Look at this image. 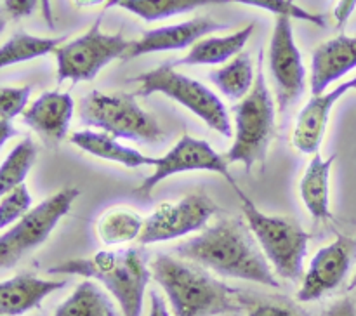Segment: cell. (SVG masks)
<instances>
[{"instance_id":"1","label":"cell","mask_w":356,"mask_h":316,"mask_svg":"<svg viewBox=\"0 0 356 316\" xmlns=\"http://www.w3.org/2000/svg\"><path fill=\"white\" fill-rule=\"evenodd\" d=\"M174 253L219 276L252 281L271 288L282 287L249 226L242 219H221L207 226L186 242L174 247Z\"/></svg>"},{"instance_id":"2","label":"cell","mask_w":356,"mask_h":316,"mask_svg":"<svg viewBox=\"0 0 356 316\" xmlns=\"http://www.w3.org/2000/svg\"><path fill=\"white\" fill-rule=\"evenodd\" d=\"M149 269L169 299L172 316H219L249 306L242 290L177 256L159 253Z\"/></svg>"},{"instance_id":"3","label":"cell","mask_w":356,"mask_h":316,"mask_svg":"<svg viewBox=\"0 0 356 316\" xmlns=\"http://www.w3.org/2000/svg\"><path fill=\"white\" fill-rule=\"evenodd\" d=\"M47 273L99 281L113 295L124 316H141L152 278L148 257L139 247L99 250L87 257L63 260L49 267Z\"/></svg>"},{"instance_id":"4","label":"cell","mask_w":356,"mask_h":316,"mask_svg":"<svg viewBox=\"0 0 356 316\" xmlns=\"http://www.w3.org/2000/svg\"><path fill=\"white\" fill-rule=\"evenodd\" d=\"M261 61L263 54L259 58L256 82L250 92L232 108L233 120H235L233 144L225 155L228 165L242 163L247 170L266 160L277 128V108L268 89Z\"/></svg>"},{"instance_id":"5","label":"cell","mask_w":356,"mask_h":316,"mask_svg":"<svg viewBox=\"0 0 356 316\" xmlns=\"http://www.w3.org/2000/svg\"><path fill=\"white\" fill-rule=\"evenodd\" d=\"M238 194L243 217L257 245L263 250L275 274L284 280H302V263L308 252L309 233L294 219L266 214L261 210L240 186L233 188Z\"/></svg>"},{"instance_id":"6","label":"cell","mask_w":356,"mask_h":316,"mask_svg":"<svg viewBox=\"0 0 356 316\" xmlns=\"http://www.w3.org/2000/svg\"><path fill=\"white\" fill-rule=\"evenodd\" d=\"M79 117L86 127L110 134L115 139L162 142L165 131L152 113L143 110L134 94L90 90L79 104Z\"/></svg>"},{"instance_id":"7","label":"cell","mask_w":356,"mask_h":316,"mask_svg":"<svg viewBox=\"0 0 356 316\" xmlns=\"http://www.w3.org/2000/svg\"><path fill=\"white\" fill-rule=\"evenodd\" d=\"M132 82L138 83L134 96L146 97L152 94H162L191 111L195 117L200 118L207 127H211L218 134L225 138L233 135L229 111L221 97L198 80L177 72L170 63L134 76Z\"/></svg>"},{"instance_id":"8","label":"cell","mask_w":356,"mask_h":316,"mask_svg":"<svg viewBox=\"0 0 356 316\" xmlns=\"http://www.w3.org/2000/svg\"><path fill=\"white\" fill-rule=\"evenodd\" d=\"M79 197V188H63L31 207L16 224L6 229L0 235V269L16 266L26 253L44 245Z\"/></svg>"},{"instance_id":"9","label":"cell","mask_w":356,"mask_h":316,"mask_svg":"<svg viewBox=\"0 0 356 316\" xmlns=\"http://www.w3.org/2000/svg\"><path fill=\"white\" fill-rule=\"evenodd\" d=\"M131 40L122 33H104L101 19L70 42H63L54 51L58 82H90L104 66L115 59H124Z\"/></svg>"},{"instance_id":"10","label":"cell","mask_w":356,"mask_h":316,"mask_svg":"<svg viewBox=\"0 0 356 316\" xmlns=\"http://www.w3.org/2000/svg\"><path fill=\"white\" fill-rule=\"evenodd\" d=\"M152 174L143 179L134 190V194L148 198L156 186L177 174L184 172H212L225 177L232 188L238 186L228 170L225 155L216 151L207 141L197 139L190 134H183L179 141L159 158L152 160Z\"/></svg>"},{"instance_id":"11","label":"cell","mask_w":356,"mask_h":316,"mask_svg":"<svg viewBox=\"0 0 356 316\" xmlns=\"http://www.w3.org/2000/svg\"><path fill=\"white\" fill-rule=\"evenodd\" d=\"M218 210L219 207L214 200L200 193L186 194L174 201H163L145 217L139 243L153 245L197 235L207 228L209 221Z\"/></svg>"},{"instance_id":"12","label":"cell","mask_w":356,"mask_h":316,"mask_svg":"<svg viewBox=\"0 0 356 316\" xmlns=\"http://www.w3.org/2000/svg\"><path fill=\"white\" fill-rule=\"evenodd\" d=\"M291 21L289 17H277L268 51V63L280 113L294 106L306 89V68L296 44Z\"/></svg>"},{"instance_id":"13","label":"cell","mask_w":356,"mask_h":316,"mask_svg":"<svg viewBox=\"0 0 356 316\" xmlns=\"http://www.w3.org/2000/svg\"><path fill=\"white\" fill-rule=\"evenodd\" d=\"M355 259L356 238L339 235L313 256L308 269L302 274L296 299L299 302H313L336 290L346 280Z\"/></svg>"},{"instance_id":"14","label":"cell","mask_w":356,"mask_h":316,"mask_svg":"<svg viewBox=\"0 0 356 316\" xmlns=\"http://www.w3.org/2000/svg\"><path fill=\"white\" fill-rule=\"evenodd\" d=\"M226 28H228L226 24L219 23L212 17H195V19L183 21V23L153 28V30L145 31L138 40H131L124 59H136L146 54H155V52L190 49L204 37L226 30Z\"/></svg>"},{"instance_id":"15","label":"cell","mask_w":356,"mask_h":316,"mask_svg":"<svg viewBox=\"0 0 356 316\" xmlns=\"http://www.w3.org/2000/svg\"><path fill=\"white\" fill-rule=\"evenodd\" d=\"M351 89H356V76L327 90V92L312 96V99L302 106L298 115V120H296L294 132H292V144L299 153L312 156L320 153L330 113L337 101Z\"/></svg>"},{"instance_id":"16","label":"cell","mask_w":356,"mask_h":316,"mask_svg":"<svg viewBox=\"0 0 356 316\" xmlns=\"http://www.w3.org/2000/svg\"><path fill=\"white\" fill-rule=\"evenodd\" d=\"M356 68V37L337 35L313 51L309 89L313 96L329 90V87Z\"/></svg>"},{"instance_id":"17","label":"cell","mask_w":356,"mask_h":316,"mask_svg":"<svg viewBox=\"0 0 356 316\" xmlns=\"http://www.w3.org/2000/svg\"><path fill=\"white\" fill-rule=\"evenodd\" d=\"M73 113L75 101L72 94L63 90H47L24 110L23 122L44 141L59 142L68 135Z\"/></svg>"},{"instance_id":"18","label":"cell","mask_w":356,"mask_h":316,"mask_svg":"<svg viewBox=\"0 0 356 316\" xmlns=\"http://www.w3.org/2000/svg\"><path fill=\"white\" fill-rule=\"evenodd\" d=\"M66 287V280H45L21 273L0 281V315L21 316L40 308L45 297Z\"/></svg>"},{"instance_id":"19","label":"cell","mask_w":356,"mask_h":316,"mask_svg":"<svg viewBox=\"0 0 356 316\" xmlns=\"http://www.w3.org/2000/svg\"><path fill=\"white\" fill-rule=\"evenodd\" d=\"M256 24L250 23L229 35H209L198 40L183 58L176 59L170 65L176 66H212L225 65L229 59L243 52V47L252 37Z\"/></svg>"},{"instance_id":"20","label":"cell","mask_w":356,"mask_h":316,"mask_svg":"<svg viewBox=\"0 0 356 316\" xmlns=\"http://www.w3.org/2000/svg\"><path fill=\"white\" fill-rule=\"evenodd\" d=\"M68 139L75 148L82 149L87 155L104 160V162L118 163V165L127 167V169L152 167V156H146L139 149L122 144L118 139L111 138L106 132L83 128V131L72 132Z\"/></svg>"},{"instance_id":"21","label":"cell","mask_w":356,"mask_h":316,"mask_svg":"<svg viewBox=\"0 0 356 316\" xmlns=\"http://www.w3.org/2000/svg\"><path fill=\"white\" fill-rule=\"evenodd\" d=\"M337 155L323 158L320 153L312 156L308 167L299 183V193H301L302 205L309 212L315 221H327L332 219L330 210V170Z\"/></svg>"},{"instance_id":"22","label":"cell","mask_w":356,"mask_h":316,"mask_svg":"<svg viewBox=\"0 0 356 316\" xmlns=\"http://www.w3.org/2000/svg\"><path fill=\"white\" fill-rule=\"evenodd\" d=\"M257 69L254 68V63L250 54L247 52H240L228 63L221 65L219 68L212 69L209 73V78L214 83L216 89L228 97L233 103L242 101L256 82Z\"/></svg>"},{"instance_id":"23","label":"cell","mask_w":356,"mask_h":316,"mask_svg":"<svg viewBox=\"0 0 356 316\" xmlns=\"http://www.w3.org/2000/svg\"><path fill=\"white\" fill-rule=\"evenodd\" d=\"M145 217L129 207H113L104 210L96 222V233L106 247H120L139 242Z\"/></svg>"},{"instance_id":"24","label":"cell","mask_w":356,"mask_h":316,"mask_svg":"<svg viewBox=\"0 0 356 316\" xmlns=\"http://www.w3.org/2000/svg\"><path fill=\"white\" fill-rule=\"evenodd\" d=\"M233 0H108V7H120L134 16L141 17L143 21L167 19V17L181 16V14L191 13L205 6H218V3H228Z\"/></svg>"},{"instance_id":"25","label":"cell","mask_w":356,"mask_h":316,"mask_svg":"<svg viewBox=\"0 0 356 316\" xmlns=\"http://www.w3.org/2000/svg\"><path fill=\"white\" fill-rule=\"evenodd\" d=\"M52 316H117V308L96 281L86 280L76 285Z\"/></svg>"},{"instance_id":"26","label":"cell","mask_w":356,"mask_h":316,"mask_svg":"<svg viewBox=\"0 0 356 316\" xmlns=\"http://www.w3.org/2000/svg\"><path fill=\"white\" fill-rule=\"evenodd\" d=\"M63 40L65 38L38 37V35L26 33V31H17L0 45V69L31 61V59L44 58L47 54H54Z\"/></svg>"},{"instance_id":"27","label":"cell","mask_w":356,"mask_h":316,"mask_svg":"<svg viewBox=\"0 0 356 316\" xmlns=\"http://www.w3.org/2000/svg\"><path fill=\"white\" fill-rule=\"evenodd\" d=\"M37 153L38 149L31 138H24L10 149L6 160L0 163V200L24 184L31 167L35 165Z\"/></svg>"},{"instance_id":"28","label":"cell","mask_w":356,"mask_h":316,"mask_svg":"<svg viewBox=\"0 0 356 316\" xmlns=\"http://www.w3.org/2000/svg\"><path fill=\"white\" fill-rule=\"evenodd\" d=\"M233 2L243 3V6L257 7V9H264L268 13L275 14L277 17H289V19H299L305 23L315 24V26H325L327 21L323 14L312 13V10L305 9V7L298 6L294 0H233Z\"/></svg>"},{"instance_id":"29","label":"cell","mask_w":356,"mask_h":316,"mask_svg":"<svg viewBox=\"0 0 356 316\" xmlns=\"http://www.w3.org/2000/svg\"><path fill=\"white\" fill-rule=\"evenodd\" d=\"M31 207H33V198L26 184H21L19 188L6 194L0 200V231L16 224Z\"/></svg>"},{"instance_id":"30","label":"cell","mask_w":356,"mask_h":316,"mask_svg":"<svg viewBox=\"0 0 356 316\" xmlns=\"http://www.w3.org/2000/svg\"><path fill=\"white\" fill-rule=\"evenodd\" d=\"M31 96L30 85L0 87V118L14 120L17 115H23L28 108Z\"/></svg>"},{"instance_id":"31","label":"cell","mask_w":356,"mask_h":316,"mask_svg":"<svg viewBox=\"0 0 356 316\" xmlns=\"http://www.w3.org/2000/svg\"><path fill=\"white\" fill-rule=\"evenodd\" d=\"M249 316H308L299 306L291 302L264 301L249 304Z\"/></svg>"},{"instance_id":"32","label":"cell","mask_w":356,"mask_h":316,"mask_svg":"<svg viewBox=\"0 0 356 316\" xmlns=\"http://www.w3.org/2000/svg\"><path fill=\"white\" fill-rule=\"evenodd\" d=\"M37 7H40V0H3V13L10 19L31 16Z\"/></svg>"},{"instance_id":"33","label":"cell","mask_w":356,"mask_h":316,"mask_svg":"<svg viewBox=\"0 0 356 316\" xmlns=\"http://www.w3.org/2000/svg\"><path fill=\"white\" fill-rule=\"evenodd\" d=\"M322 316H356V306L350 297H343L330 304Z\"/></svg>"},{"instance_id":"34","label":"cell","mask_w":356,"mask_h":316,"mask_svg":"<svg viewBox=\"0 0 356 316\" xmlns=\"http://www.w3.org/2000/svg\"><path fill=\"white\" fill-rule=\"evenodd\" d=\"M356 9V0H339L334 10V17H336L337 26H344L348 23V19L351 17V14Z\"/></svg>"},{"instance_id":"35","label":"cell","mask_w":356,"mask_h":316,"mask_svg":"<svg viewBox=\"0 0 356 316\" xmlns=\"http://www.w3.org/2000/svg\"><path fill=\"white\" fill-rule=\"evenodd\" d=\"M148 316H172V313L167 309L165 301L162 299V295L155 290H152V308H149Z\"/></svg>"},{"instance_id":"36","label":"cell","mask_w":356,"mask_h":316,"mask_svg":"<svg viewBox=\"0 0 356 316\" xmlns=\"http://www.w3.org/2000/svg\"><path fill=\"white\" fill-rule=\"evenodd\" d=\"M16 135H17V131L16 127L10 124V120H3V118H0V148H2L9 139L16 138Z\"/></svg>"},{"instance_id":"37","label":"cell","mask_w":356,"mask_h":316,"mask_svg":"<svg viewBox=\"0 0 356 316\" xmlns=\"http://www.w3.org/2000/svg\"><path fill=\"white\" fill-rule=\"evenodd\" d=\"M40 13L49 28H54V10H52V0H40Z\"/></svg>"},{"instance_id":"38","label":"cell","mask_w":356,"mask_h":316,"mask_svg":"<svg viewBox=\"0 0 356 316\" xmlns=\"http://www.w3.org/2000/svg\"><path fill=\"white\" fill-rule=\"evenodd\" d=\"M79 9H90V7L101 6V3H108V0H73Z\"/></svg>"},{"instance_id":"39","label":"cell","mask_w":356,"mask_h":316,"mask_svg":"<svg viewBox=\"0 0 356 316\" xmlns=\"http://www.w3.org/2000/svg\"><path fill=\"white\" fill-rule=\"evenodd\" d=\"M355 288H356V273H355V276L351 278L350 285H348V290H355Z\"/></svg>"},{"instance_id":"40","label":"cell","mask_w":356,"mask_h":316,"mask_svg":"<svg viewBox=\"0 0 356 316\" xmlns=\"http://www.w3.org/2000/svg\"><path fill=\"white\" fill-rule=\"evenodd\" d=\"M0 316H2V315H0Z\"/></svg>"}]
</instances>
